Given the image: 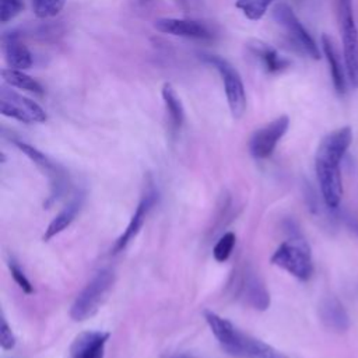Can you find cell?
<instances>
[{"label": "cell", "instance_id": "cell-16", "mask_svg": "<svg viewBox=\"0 0 358 358\" xmlns=\"http://www.w3.org/2000/svg\"><path fill=\"white\" fill-rule=\"evenodd\" d=\"M83 203H84V194H81V193L76 194L59 211V214H56L53 217V220L49 222L48 228L45 229V234H43V241H50L56 235L62 234L66 228H69L71 225V222L76 220V217L78 215V213L83 207Z\"/></svg>", "mask_w": 358, "mask_h": 358}, {"label": "cell", "instance_id": "cell-22", "mask_svg": "<svg viewBox=\"0 0 358 358\" xmlns=\"http://www.w3.org/2000/svg\"><path fill=\"white\" fill-rule=\"evenodd\" d=\"M236 243V236L234 232H225L220 236L217 243L213 248V256L218 263H224L232 255V250Z\"/></svg>", "mask_w": 358, "mask_h": 358}, {"label": "cell", "instance_id": "cell-12", "mask_svg": "<svg viewBox=\"0 0 358 358\" xmlns=\"http://www.w3.org/2000/svg\"><path fill=\"white\" fill-rule=\"evenodd\" d=\"M158 194L154 189L152 185H148L127 224V227L124 228V231L120 234V236L116 239L115 245H113V253H119L123 249H126V246L138 235V232L141 231L151 208L154 207V204L157 203Z\"/></svg>", "mask_w": 358, "mask_h": 358}, {"label": "cell", "instance_id": "cell-15", "mask_svg": "<svg viewBox=\"0 0 358 358\" xmlns=\"http://www.w3.org/2000/svg\"><path fill=\"white\" fill-rule=\"evenodd\" d=\"M320 45H322L323 55H324V57L327 60V64H329L333 87L336 90V92L343 96L347 91V80H348L347 73H345V66L341 64L337 49L333 43V39L329 35H326V34L322 35Z\"/></svg>", "mask_w": 358, "mask_h": 358}, {"label": "cell", "instance_id": "cell-20", "mask_svg": "<svg viewBox=\"0 0 358 358\" xmlns=\"http://www.w3.org/2000/svg\"><path fill=\"white\" fill-rule=\"evenodd\" d=\"M161 95H162V101L165 103L166 112L169 115L172 127L175 130H179L185 120V110H183V105L171 83H164V85L161 88Z\"/></svg>", "mask_w": 358, "mask_h": 358}, {"label": "cell", "instance_id": "cell-10", "mask_svg": "<svg viewBox=\"0 0 358 358\" xmlns=\"http://www.w3.org/2000/svg\"><path fill=\"white\" fill-rule=\"evenodd\" d=\"M235 295L256 310H266L270 306V294L260 275L249 266H245L235 282Z\"/></svg>", "mask_w": 358, "mask_h": 358}, {"label": "cell", "instance_id": "cell-11", "mask_svg": "<svg viewBox=\"0 0 358 358\" xmlns=\"http://www.w3.org/2000/svg\"><path fill=\"white\" fill-rule=\"evenodd\" d=\"M288 127L289 117L287 115H281L266 126L257 129L249 140V151L252 157L256 159L268 158L274 152L278 141L287 133Z\"/></svg>", "mask_w": 358, "mask_h": 358}, {"label": "cell", "instance_id": "cell-9", "mask_svg": "<svg viewBox=\"0 0 358 358\" xmlns=\"http://www.w3.org/2000/svg\"><path fill=\"white\" fill-rule=\"evenodd\" d=\"M273 18L277 24H280L288 35L294 39V42L312 59H320V50L316 45L315 39L298 20L292 8L287 3H277L273 8Z\"/></svg>", "mask_w": 358, "mask_h": 358}, {"label": "cell", "instance_id": "cell-4", "mask_svg": "<svg viewBox=\"0 0 358 358\" xmlns=\"http://www.w3.org/2000/svg\"><path fill=\"white\" fill-rule=\"evenodd\" d=\"M341 161L343 158L333 152H329L320 148L316 150V155H315L316 178H317L323 201L330 208H337L343 196V180H341V171H340Z\"/></svg>", "mask_w": 358, "mask_h": 358}, {"label": "cell", "instance_id": "cell-27", "mask_svg": "<svg viewBox=\"0 0 358 358\" xmlns=\"http://www.w3.org/2000/svg\"><path fill=\"white\" fill-rule=\"evenodd\" d=\"M15 336L8 326L4 315H1V326H0V345L3 350H13L15 345Z\"/></svg>", "mask_w": 358, "mask_h": 358}, {"label": "cell", "instance_id": "cell-2", "mask_svg": "<svg viewBox=\"0 0 358 358\" xmlns=\"http://www.w3.org/2000/svg\"><path fill=\"white\" fill-rule=\"evenodd\" d=\"M115 282V274L109 268L99 270L83 288V291L76 296L71 308L70 316L76 322H84L92 317L102 302L105 301L108 292Z\"/></svg>", "mask_w": 358, "mask_h": 358}, {"label": "cell", "instance_id": "cell-19", "mask_svg": "<svg viewBox=\"0 0 358 358\" xmlns=\"http://www.w3.org/2000/svg\"><path fill=\"white\" fill-rule=\"evenodd\" d=\"M248 48L250 53L262 62L264 70L268 73H278L285 70L289 66L288 59L280 56L274 48H271L270 45L262 41H257V39L250 41L248 43Z\"/></svg>", "mask_w": 358, "mask_h": 358}, {"label": "cell", "instance_id": "cell-21", "mask_svg": "<svg viewBox=\"0 0 358 358\" xmlns=\"http://www.w3.org/2000/svg\"><path fill=\"white\" fill-rule=\"evenodd\" d=\"M1 77L4 80L6 84H8L10 87H15L24 91H29L38 95L43 94V88L42 85L32 78L31 76H28L27 73H24V70H17V69H3L1 70Z\"/></svg>", "mask_w": 358, "mask_h": 358}, {"label": "cell", "instance_id": "cell-1", "mask_svg": "<svg viewBox=\"0 0 358 358\" xmlns=\"http://www.w3.org/2000/svg\"><path fill=\"white\" fill-rule=\"evenodd\" d=\"M204 319L220 345L238 358H287L267 343L242 331L228 319L206 310Z\"/></svg>", "mask_w": 358, "mask_h": 358}, {"label": "cell", "instance_id": "cell-18", "mask_svg": "<svg viewBox=\"0 0 358 358\" xmlns=\"http://www.w3.org/2000/svg\"><path fill=\"white\" fill-rule=\"evenodd\" d=\"M319 316L323 324L334 331H344L350 326V319L343 303L334 296H327L320 302Z\"/></svg>", "mask_w": 358, "mask_h": 358}, {"label": "cell", "instance_id": "cell-8", "mask_svg": "<svg viewBox=\"0 0 358 358\" xmlns=\"http://www.w3.org/2000/svg\"><path fill=\"white\" fill-rule=\"evenodd\" d=\"M0 112L22 123H43L48 119L41 105L6 85L0 88Z\"/></svg>", "mask_w": 358, "mask_h": 358}, {"label": "cell", "instance_id": "cell-14", "mask_svg": "<svg viewBox=\"0 0 358 358\" xmlns=\"http://www.w3.org/2000/svg\"><path fill=\"white\" fill-rule=\"evenodd\" d=\"M109 336L108 331L101 330L80 333L70 347V358H103Z\"/></svg>", "mask_w": 358, "mask_h": 358}, {"label": "cell", "instance_id": "cell-25", "mask_svg": "<svg viewBox=\"0 0 358 358\" xmlns=\"http://www.w3.org/2000/svg\"><path fill=\"white\" fill-rule=\"evenodd\" d=\"M8 268H10L11 277L14 278V281L17 282V285H18L25 294H32V292H34V287H32L31 281L28 280V277L25 275L24 270L20 267V264H18L13 257L8 259Z\"/></svg>", "mask_w": 358, "mask_h": 358}, {"label": "cell", "instance_id": "cell-3", "mask_svg": "<svg viewBox=\"0 0 358 358\" xmlns=\"http://www.w3.org/2000/svg\"><path fill=\"white\" fill-rule=\"evenodd\" d=\"M270 260L274 266L285 270L292 277L301 281L309 280L313 274V260L310 249L308 243L299 236L289 238L280 243L271 255Z\"/></svg>", "mask_w": 358, "mask_h": 358}, {"label": "cell", "instance_id": "cell-26", "mask_svg": "<svg viewBox=\"0 0 358 358\" xmlns=\"http://www.w3.org/2000/svg\"><path fill=\"white\" fill-rule=\"evenodd\" d=\"M22 10L21 0H0V21L8 22Z\"/></svg>", "mask_w": 358, "mask_h": 358}, {"label": "cell", "instance_id": "cell-23", "mask_svg": "<svg viewBox=\"0 0 358 358\" xmlns=\"http://www.w3.org/2000/svg\"><path fill=\"white\" fill-rule=\"evenodd\" d=\"M235 7L239 8L243 15L252 21H259L267 11L268 3L264 0H236Z\"/></svg>", "mask_w": 358, "mask_h": 358}, {"label": "cell", "instance_id": "cell-6", "mask_svg": "<svg viewBox=\"0 0 358 358\" xmlns=\"http://www.w3.org/2000/svg\"><path fill=\"white\" fill-rule=\"evenodd\" d=\"M15 145L22 154H25L38 166V169L43 175H46L49 180V187H50L49 197L46 200V206L49 207L67 192L70 185V178L67 171L59 162L53 161L50 157H48L41 150H38L36 147L28 143L15 141Z\"/></svg>", "mask_w": 358, "mask_h": 358}, {"label": "cell", "instance_id": "cell-17", "mask_svg": "<svg viewBox=\"0 0 358 358\" xmlns=\"http://www.w3.org/2000/svg\"><path fill=\"white\" fill-rule=\"evenodd\" d=\"M4 57L10 69L27 70L32 66V55L29 49L21 42L17 34H7L3 38Z\"/></svg>", "mask_w": 358, "mask_h": 358}, {"label": "cell", "instance_id": "cell-5", "mask_svg": "<svg viewBox=\"0 0 358 358\" xmlns=\"http://www.w3.org/2000/svg\"><path fill=\"white\" fill-rule=\"evenodd\" d=\"M337 14L341 28L343 57L345 73L352 88H358V29L354 20L352 0H337Z\"/></svg>", "mask_w": 358, "mask_h": 358}, {"label": "cell", "instance_id": "cell-7", "mask_svg": "<svg viewBox=\"0 0 358 358\" xmlns=\"http://www.w3.org/2000/svg\"><path fill=\"white\" fill-rule=\"evenodd\" d=\"M203 60L218 71L224 84L229 110L234 117H241L246 109V94L238 70L227 59L217 55H203Z\"/></svg>", "mask_w": 358, "mask_h": 358}, {"label": "cell", "instance_id": "cell-13", "mask_svg": "<svg viewBox=\"0 0 358 358\" xmlns=\"http://www.w3.org/2000/svg\"><path fill=\"white\" fill-rule=\"evenodd\" d=\"M154 27L157 31L162 34H169L173 36L192 38V39H211V31L194 20H183V18H171L164 17L154 21Z\"/></svg>", "mask_w": 358, "mask_h": 358}, {"label": "cell", "instance_id": "cell-30", "mask_svg": "<svg viewBox=\"0 0 358 358\" xmlns=\"http://www.w3.org/2000/svg\"><path fill=\"white\" fill-rule=\"evenodd\" d=\"M180 1H182V3H185V1H186V0H180Z\"/></svg>", "mask_w": 358, "mask_h": 358}, {"label": "cell", "instance_id": "cell-24", "mask_svg": "<svg viewBox=\"0 0 358 358\" xmlns=\"http://www.w3.org/2000/svg\"><path fill=\"white\" fill-rule=\"evenodd\" d=\"M64 0H34L32 8L36 17L39 18H49L59 14L63 8Z\"/></svg>", "mask_w": 358, "mask_h": 358}, {"label": "cell", "instance_id": "cell-28", "mask_svg": "<svg viewBox=\"0 0 358 358\" xmlns=\"http://www.w3.org/2000/svg\"><path fill=\"white\" fill-rule=\"evenodd\" d=\"M173 358H193V357H189V355H178V357H173Z\"/></svg>", "mask_w": 358, "mask_h": 358}, {"label": "cell", "instance_id": "cell-29", "mask_svg": "<svg viewBox=\"0 0 358 358\" xmlns=\"http://www.w3.org/2000/svg\"><path fill=\"white\" fill-rule=\"evenodd\" d=\"M264 1H266V3H268V4H270V3H271V1H273V0H264Z\"/></svg>", "mask_w": 358, "mask_h": 358}]
</instances>
